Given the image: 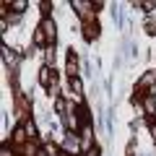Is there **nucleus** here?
Instances as JSON below:
<instances>
[{
	"label": "nucleus",
	"mask_w": 156,
	"mask_h": 156,
	"mask_svg": "<svg viewBox=\"0 0 156 156\" xmlns=\"http://www.w3.org/2000/svg\"><path fill=\"white\" fill-rule=\"evenodd\" d=\"M62 148H65V154H76L78 148H81V143H78V138H76V133H70L65 140H62Z\"/></svg>",
	"instance_id": "nucleus-1"
},
{
	"label": "nucleus",
	"mask_w": 156,
	"mask_h": 156,
	"mask_svg": "<svg viewBox=\"0 0 156 156\" xmlns=\"http://www.w3.org/2000/svg\"><path fill=\"white\" fill-rule=\"evenodd\" d=\"M39 29H42V34H44V39H47V42H55V23H52L50 18H44Z\"/></svg>",
	"instance_id": "nucleus-2"
},
{
	"label": "nucleus",
	"mask_w": 156,
	"mask_h": 156,
	"mask_svg": "<svg viewBox=\"0 0 156 156\" xmlns=\"http://www.w3.org/2000/svg\"><path fill=\"white\" fill-rule=\"evenodd\" d=\"M39 81H42V86H55V76H52V70L50 68H42V70H39Z\"/></svg>",
	"instance_id": "nucleus-3"
},
{
	"label": "nucleus",
	"mask_w": 156,
	"mask_h": 156,
	"mask_svg": "<svg viewBox=\"0 0 156 156\" xmlns=\"http://www.w3.org/2000/svg\"><path fill=\"white\" fill-rule=\"evenodd\" d=\"M65 122H68V128H70V130H76V128H78V115H73V109L65 115Z\"/></svg>",
	"instance_id": "nucleus-4"
},
{
	"label": "nucleus",
	"mask_w": 156,
	"mask_h": 156,
	"mask_svg": "<svg viewBox=\"0 0 156 156\" xmlns=\"http://www.w3.org/2000/svg\"><path fill=\"white\" fill-rule=\"evenodd\" d=\"M70 89L76 91V96L83 94V83H81V78H70Z\"/></svg>",
	"instance_id": "nucleus-5"
},
{
	"label": "nucleus",
	"mask_w": 156,
	"mask_h": 156,
	"mask_svg": "<svg viewBox=\"0 0 156 156\" xmlns=\"http://www.w3.org/2000/svg\"><path fill=\"white\" fill-rule=\"evenodd\" d=\"M73 8H78V13L81 16H86V8H91V3H81V0H76V3H70Z\"/></svg>",
	"instance_id": "nucleus-6"
},
{
	"label": "nucleus",
	"mask_w": 156,
	"mask_h": 156,
	"mask_svg": "<svg viewBox=\"0 0 156 156\" xmlns=\"http://www.w3.org/2000/svg\"><path fill=\"white\" fill-rule=\"evenodd\" d=\"M96 34H99V26H96V23H86V37H96Z\"/></svg>",
	"instance_id": "nucleus-7"
},
{
	"label": "nucleus",
	"mask_w": 156,
	"mask_h": 156,
	"mask_svg": "<svg viewBox=\"0 0 156 156\" xmlns=\"http://www.w3.org/2000/svg\"><path fill=\"white\" fill-rule=\"evenodd\" d=\"M3 52H5V62H11V65H16V55H13L8 47H3Z\"/></svg>",
	"instance_id": "nucleus-8"
},
{
	"label": "nucleus",
	"mask_w": 156,
	"mask_h": 156,
	"mask_svg": "<svg viewBox=\"0 0 156 156\" xmlns=\"http://www.w3.org/2000/svg\"><path fill=\"white\" fill-rule=\"evenodd\" d=\"M34 42H37V44H44V42H47L44 34H42V29H37V34H34Z\"/></svg>",
	"instance_id": "nucleus-9"
},
{
	"label": "nucleus",
	"mask_w": 156,
	"mask_h": 156,
	"mask_svg": "<svg viewBox=\"0 0 156 156\" xmlns=\"http://www.w3.org/2000/svg\"><path fill=\"white\" fill-rule=\"evenodd\" d=\"M154 109H156V101H154V99H146V112L154 115Z\"/></svg>",
	"instance_id": "nucleus-10"
},
{
	"label": "nucleus",
	"mask_w": 156,
	"mask_h": 156,
	"mask_svg": "<svg viewBox=\"0 0 156 156\" xmlns=\"http://www.w3.org/2000/svg\"><path fill=\"white\" fill-rule=\"evenodd\" d=\"M23 138H26V133H23V130H21V128H18V130H16V140H18V143H21V140H23Z\"/></svg>",
	"instance_id": "nucleus-11"
},
{
	"label": "nucleus",
	"mask_w": 156,
	"mask_h": 156,
	"mask_svg": "<svg viewBox=\"0 0 156 156\" xmlns=\"http://www.w3.org/2000/svg\"><path fill=\"white\" fill-rule=\"evenodd\" d=\"M13 8H18V11H23V8H26V3H23V0H16V3H13Z\"/></svg>",
	"instance_id": "nucleus-12"
}]
</instances>
